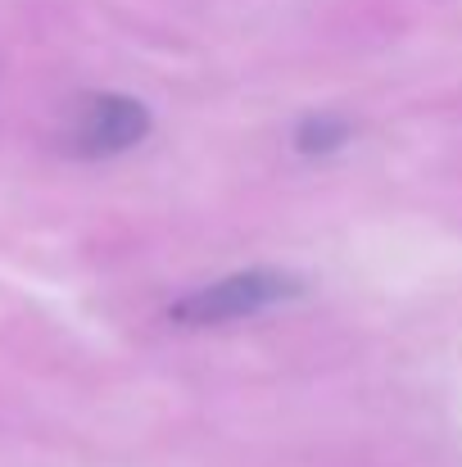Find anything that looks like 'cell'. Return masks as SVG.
Segmentation results:
<instances>
[{
	"instance_id": "cell-3",
	"label": "cell",
	"mask_w": 462,
	"mask_h": 467,
	"mask_svg": "<svg viewBox=\"0 0 462 467\" xmlns=\"http://www.w3.org/2000/svg\"><path fill=\"white\" fill-rule=\"evenodd\" d=\"M344 141H349V123L335 119V114H313V119L300 123V132H295L300 155H331V150H340Z\"/></svg>"
},
{
	"instance_id": "cell-2",
	"label": "cell",
	"mask_w": 462,
	"mask_h": 467,
	"mask_svg": "<svg viewBox=\"0 0 462 467\" xmlns=\"http://www.w3.org/2000/svg\"><path fill=\"white\" fill-rule=\"evenodd\" d=\"M146 132H150L146 105H137L128 96H96L73 119V150L87 159L118 155V150H132L137 141H146Z\"/></svg>"
},
{
	"instance_id": "cell-1",
	"label": "cell",
	"mask_w": 462,
	"mask_h": 467,
	"mask_svg": "<svg viewBox=\"0 0 462 467\" xmlns=\"http://www.w3.org/2000/svg\"><path fill=\"white\" fill-rule=\"evenodd\" d=\"M304 291V282L295 273L282 268H250L236 277H222L204 291H190L172 305V322L186 327H213V322H236V317H254V313L286 305Z\"/></svg>"
}]
</instances>
